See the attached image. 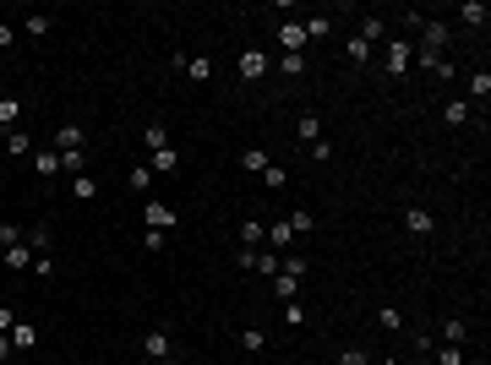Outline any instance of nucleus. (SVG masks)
<instances>
[{
    "label": "nucleus",
    "instance_id": "obj_1",
    "mask_svg": "<svg viewBox=\"0 0 491 365\" xmlns=\"http://www.w3.org/2000/svg\"><path fill=\"white\" fill-rule=\"evenodd\" d=\"M409 66H415V44L393 39V44H388V71H393V77H404Z\"/></svg>",
    "mask_w": 491,
    "mask_h": 365
},
{
    "label": "nucleus",
    "instance_id": "obj_2",
    "mask_svg": "<svg viewBox=\"0 0 491 365\" xmlns=\"http://www.w3.org/2000/svg\"><path fill=\"white\" fill-rule=\"evenodd\" d=\"M235 71H241V82H257L267 71V55H262V49H246L241 61H235Z\"/></svg>",
    "mask_w": 491,
    "mask_h": 365
},
{
    "label": "nucleus",
    "instance_id": "obj_3",
    "mask_svg": "<svg viewBox=\"0 0 491 365\" xmlns=\"http://www.w3.org/2000/svg\"><path fill=\"white\" fill-rule=\"evenodd\" d=\"M279 44H284V55H301V49H306V27H301V22H284V27H279Z\"/></svg>",
    "mask_w": 491,
    "mask_h": 365
},
{
    "label": "nucleus",
    "instance_id": "obj_4",
    "mask_svg": "<svg viewBox=\"0 0 491 365\" xmlns=\"http://www.w3.org/2000/svg\"><path fill=\"white\" fill-rule=\"evenodd\" d=\"M82 142H87V137H82V125H71V120L55 131V147H61V153H82Z\"/></svg>",
    "mask_w": 491,
    "mask_h": 365
},
{
    "label": "nucleus",
    "instance_id": "obj_5",
    "mask_svg": "<svg viewBox=\"0 0 491 365\" xmlns=\"http://www.w3.org/2000/svg\"><path fill=\"white\" fill-rule=\"evenodd\" d=\"M143 349H147V360H169V333H164V327H153V333L143 338Z\"/></svg>",
    "mask_w": 491,
    "mask_h": 365
},
{
    "label": "nucleus",
    "instance_id": "obj_6",
    "mask_svg": "<svg viewBox=\"0 0 491 365\" xmlns=\"http://www.w3.org/2000/svg\"><path fill=\"white\" fill-rule=\"evenodd\" d=\"M295 289H301V273H284V267H279V273H273V295H279V300H295Z\"/></svg>",
    "mask_w": 491,
    "mask_h": 365
},
{
    "label": "nucleus",
    "instance_id": "obj_7",
    "mask_svg": "<svg viewBox=\"0 0 491 365\" xmlns=\"http://www.w3.org/2000/svg\"><path fill=\"white\" fill-rule=\"evenodd\" d=\"M279 267H284V256H279V251H257V256H251V273H262V278H273Z\"/></svg>",
    "mask_w": 491,
    "mask_h": 365
},
{
    "label": "nucleus",
    "instance_id": "obj_8",
    "mask_svg": "<svg viewBox=\"0 0 491 365\" xmlns=\"http://www.w3.org/2000/svg\"><path fill=\"white\" fill-rule=\"evenodd\" d=\"M404 229H409V235H431L437 223H431V213H426V207H409V213H404Z\"/></svg>",
    "mask_w": 491,
    "mask_h": 365
},
{
    "label": "nucleus",
    "instance_id": "obj_9",
    "mask_svg": "<svg viewBox=\"0 0 491 365\" xmlns=\"http://www.w3.org/2000/svg\"><path fill=\"white\" fill-rule=\"evenodd\" d=\"M262 240H267V229H262L257 218H246V223H241V245H246V251H257Z\"/></svg>",
    "mask_w": 491,
    "mask_h": 365
},
{
    "label": "nucleus",
    "instance_id": "obj_10",
    "mask_svg": "<svg viewBox=\"0 0 491 365\" xmlns=\"http://www.w3.org/2000/svg\"><path fill=\"white\" fill-rule=\"evenodd\" d=\"M175 223V207H164V202H147V229H169Z\"/></svg>",
    "mask_w": 491,
    "mask_h": 365
},
{
    "label": "nucleus",
    "instance_id": "obj_11",
    "mask_svg": "<svg viewBox=\"0 0 491 365\" xmlns=\"http://www.w3.org/2000/svg\"><path fill=\"white\" fill-rule=\"evenodd\" d=\"M420 33H426V44H420V49H431V55H437V49L448 44V27H442V22H426Z\"/></svg>",
    "mask_w": 491,
    "mask_h": 365
},
{
    "label": "nucleus",
    "instance_id": "obj_12",
    "mask_svg": "<svg viewBox=\"0 0 491 365\" xmlns=\"http://www.w3.org/2000/svg\"><path fill=\"white\" fill-rule=\"evenodd\" d=\"M301 142H322V120H317V115H311V109H306V115H301Z\"/></svg>",
    "mask_w": 491,
    "mask_h": 365
},
{
    "label": "nucleus",
    "instance_id": "obj_13",
    "mask_svg": "<svg viewBox=\"0 0 491 365\" xmlns=\"http://www.w3.org/2000/svg\"><path fill=\"white\" fill-rule=\"evenodd\" d=\"M6 267H17V273H22V267H33V251H28V245H6Z\"/></svg>",
    "mask_w": 491,
    "mask_h": 365
},
{
    "label": "nucleus",
    "instance_id": "obj_14",
    "mask_svg": "<svg viewBox=\"0 0 491 365\" xmlns=\"http://www.w3.org/2000/svg\"><path fill=\"white\" fill-rule=\"evenodd\" d=\"M17 120H22V104H17V99H0V125H6V131H17Z\"/></svg>",
    "mask_w": 491,
    "mask_h": 365
},
{
    "label": "nucleus",
    "instance_id": "obj_15",
    "mask_svg": "<svg viewBox=\"0 0 491 365\" xmlns=\"http://www.w3.org/2000/svg\"><path fill=\"white\" fill-rule=\"evenodd\" d=\"M6 338H11V349H33V338H39V333H33L28 322H17L11 333H6Z\"/></svg>",
    "mask_w": 491,
    "mask_h": 365
},
{
    "label": "nucleus",
    "instance_id": "obj_16",
    "mask_svg": "<svg viewBox=\"0 0 491 365\" xmlns=\"http://www.w3.org/2000/svg\"><path fill=\"white\" fill-rule=\"evenodd\" d=\"M28 147H33V137H28V131H22V125H17V131H6V153H17V159H22V153H28Z\"/></svg>",
    "mask_w": 491,
    "mask_h": 365
},
{
    "label": "nucleus",
    "instance_id": "obj_17",
    "mask_svg": "<svg viewBox=\"0 0 491 365\" xmlns=\"http://www.w3.org/2000/svg\"><path fill=\"white\" fill-rule=\"evenodd\" d=\"M186 77H191V82H207V77H213V61L191 55V61H186Z\"/></svg>",
    "mask_w": 491,
    "mask_h": 365
},
{
    "label": "nucleus",
    "instance_id": "obj_18",
    "mask_svg": "<svg viewBox=\"0 0 491 365\" xmlns=\"http://www.w3.org/2000/svg\"><path fill=\"white\" fill-rule=\"evenodd\" d=\"M470 93H475L480 104L491 99V71H470Z\"/></svg>",
    "mask_w": 491,
    "mask_h": 365
},
{
    "label": "nucleus",
    "instance_id": "obj_19",
    "mask_svg": "<svg viewBox=\"0 0 491 365\" xmlns=\"http://www.w3.org/2000/svg\"><path fill=\"white\" fill-rule=\"evenodd\" d=\"M459 17L475 22V27H486V6H480V0H464V6H459Z\"/></svg>",
    "mask_w": 491,
    "mask_h": 365
},
{
    "label": "nucleus",
    "instance_id": "obj_20",
    "mask_svg": "<svg viewBox=\"0 0 491 365\" xmlns=\"http://www.w3.org/2000/svg\"><path fill=\"white\" fill-rule=\"evenodd\" d=\"M71 197H82V202H93V197H99V185H93V175H77V180H71Z\"/></svg>",
    "mask_w": 491,
    "mask_h": 365
},
{
    "label": "nucleus",
    "instance_id": "obj_21",
    "mask_svg": "<svg viewBox=\"0 0 491 365\" xmlns=\"http://www.w3.org/2000/svg\"><path fill=\"white\" fill-rule=\"evenodd\" d=\"M147 169H153V175H169V169H175V147H159V153H153V163H147Z\"/></svg>",
    "mask_w": 491,
    "mask_h": 365
},
{
    "label": "nucleus",
    "instance_id": "obj_22",
    "mask_svg": "<svg viewBox=\"0 0 491 365\" xmlns=\"http://www.w3.org/2000/svg\"><path fill=\"white\" fill-rule=\"evenodd\" d=\"M241 163L251 169V175H262V169H267V153H262V147H246V153H241Z\"/></svg>",
    "mask_w": 491,
    "mask_h": 365
},
{
    "label": "nucleus",
    "instance_id": "obj_23",
    "mask_svg": "<svg viewBox=\"0 0 491 365\" xmlns=\"http://www.w3.org/2000/svg\"><path fill=\"white\" fill-rule=\"evenodd\" d=\"M289 229H295V235H311V223H317V218H311V213H306V207H295V213H289Z\"/></svg>",
    "mask_w": 491,
    "mask_h": 365
},
{
    "label": "nucleus",
    "instance_id": "obj_24",
    "mask_svg": "<svg viewBox=\"0 0 491 365\" xmlns=\"http://www.w3.org/2000/svg\"><path fill=\"white\" fill-rule=\"evenodd\" d=\"M143 142L153 147V153H159V147H169V131H164V125L153 120V125H147V131H143Z\"/></svg>",
    "mask_w": 491,
    "mask_h": 365
},
{
    "label": "nucleus",
    "instance_id": "obj_25",
    "mask_svg": "<svg viewBox=\"0 0 491 365\" xmlns=\"http://www.w3.org/2000/svg\"><path fill=\"white\" fill-rule=\"evenodd\" d=\"M301 27H306V39H327V33H333V22H327V17H306Z\"/></svg>",
    "mask_w": 491,
    "mask_h": 365
},
{
    "label": "nucleus",
    "instance_id": "obj_26",
    "mask_svg": "<svg viewBox=\"0 0 491 365\" xmlns=\"http://www.w3.org/2000/svg\"><path fill=\"white\" fill-rule=\"evenodd\" d=\"M437 365H464V344H442L437 349Z\"/></svg>",
    "mask_w": 491,
    "mask_h": 365
},
{
    "label": "nucleus",
    "instance_id": "obj_27",
    "mask_svg": "<svg viewBox=\"0 0 491 365\" xmlns=\"http://www.w3.org/2000/svg\"><path fill=\"white\" fill-rule=\"evenodd\" d=\"M289 240H295L289 223H267V245H289Z\"/></svg>",
    "mask_w": 491,
    "mask_h": 365
},
{
    "label": "nucleus",
    "instance_id": "obj_28",
    "mask_svg": "<svg viewBox=\"0 0 491 365\" xmlns=\"http://www.w3.org/2000/svg\"><path fill=\"white\" fill-rule=\"evenodd\" d=\"M279 71H284V77H301V71H306V55H279Z\"/></svg>",
    "mask_w": 491,
    "mask_h": 365
},
{
    "label": "nucleus",
    "instance_id": "obj_29",
    "mask_svg": "<svg viewBox=\"0 0 491 365\" xmlns=\"http://www.w3.org/2000/svg\"><path fill=\"white\" fill-rule=\"evenodd\" d=\"M442 338H448V344H464V338H470V322H442Z\"/></svg>",
    "mask_w": 491,
    "mask_h": 365
},
{
    "label": "nucleus",
    "instance_id": "obj_30",
    "mask_svg": "<svg viewBox=\"0 0 491 365\" xmlns=\"http://www.w3.org/2000/svg\"><path fill=\"white\" fill-rule=\"evenodd\" d=\"M377 327H388V333H399V327H404V316H399L393 305H382V311H377Z\"/></svg>",
    "mask_w": 491,
    "mask_h": 365
},
{
    "label": "nucleus",
    "instance_id": "obj_31",
    "mask_svg": "<svg viewBox=\"0 0 491 365\" xmlns=\"http://www.w3.org/2000/svg\"><path fill=\"white\" fill-rule=\"evenodd\" d=\"M442 120H448V125H464V120H470V104H448V109H442Z\"/></svg>",
    "mask_w": 491,
    "mask_h": 365
},
{
    "label": "nucleus",
    "instance_id": "obj_32",
    "mask_svg": "<svg viewBox=\"0 0 491 365\" xmlns=\"http://www.w3.org/2000/svg\"><path fill=\"white\" fill-rule=\"evenodd\" d=\"M366 55H371V44L360 39V33H355V39H349V66H360V61H366Z\"/></svg>",
    "mask_w": 491,
    "mask_h": 365
},
{
    "label": "nucleus",
    "instance_id": "obj_33",
    "mask_svg": "<svg viewBox=\"0 0 491 365\" xmlns=\"http://www.w3.org/2000/svg\"><path fill=\"white\" fill-rule=\"evenodd\" d=\"M33 163H39V175H44V180H49V175L61 169V153H39V159H33Z\"/></svg>",
    "mask_w": 491,
    "mask_h": 365
},
{
    "label": "nucleus",
    "instance_id": "obj_34",
    "mask_svg": "<svg viewBox=\"0 0 491 365\" xmlns=\"http://www.w3.org/2000/svg\"><path fill=\"white\" fill-rule=\"evenodd\" d=\"M360 39H366V44L382 39V17H366V22H360Z\"/></svg>",
    "mask_w": 491,
    "mask_h": 365
},
{
    "label": "nucleus",
    "instance_id": "obj_35",
    "mask_svg": "<svg viewBox=\"0 0 491 365\" xmlns=\"http://www.w3.org/2000/svg\"><path fill=\"white\" fill-rule=\"evenodd\" d=\"M22 33H33V39H44V33H49V17H28V22H22Z\"/></svg>",
    "mask_w": 491,
    "mask_h": 365
},
{
    "label": "nucleus",
    "instance_id": "obj_36",
    "mask_svg": "<svg viewBox=\"0 0 491 365\" xmlns=\"http://www.w3.org/2000/svg\"><path fill=\"white\" fill-rule=\"evenodd\" d=\"M131 185H137V191H147V185H153V169H147V163H137V169H131Z\"/></svg>",
    "mask_w": 491,
    "mask_h": 365
},
{
    "label": "nucleus",
    "instance_id": "obj_37",
    "mask_svg": "<svg viewBox=\"0 0 491 365\" xmlns=\"http://www.w3.org/2000/svg\"><path fill=\"white\" fill-rule=\"evenodd\" d=\"M262 180H267V185H273V191H279V185H284V180H289V175H284V169H279V163H267V169H262Z\"/></svg>",
    "mask_w": 491,
    "mask_h": 365
},
{
    "label": "nucleus",
    "instance_id": "obj_38",
    "mask_svg": "<svg viewBox=\"0 0 491 365\" xmlns=\"http://www.w3.org/2000/svg\"><path fill=\"white\" fill-rule=\"evenodd\" d=\"M339 365H371V360H366V349H344V354H339Z\"/></svg>",
    "mask_w": 491,
    "mask_h": 365
},
{
    "label": "nucleus",
    "instance_id": "obj_39",
    "mask_svg": "<svg viewBox=\"0 0 491 365\" xmlns=\"http://www.w3.org/2000/svg\"><path fill=\"white\" fill-rule=\"evenodd\" d=\"M11 44H17V27H11V22H0V49H11Z\"/></svg>",
    "mask_w": 491,
    "mask_h": 365
},
{
    "label": "nucleus",
    "instance_id": "obj_40",
    "mask_svg": "<svg viewBox=\"0 0 491 365\" xmlns=\"http://www.w3.org/2000/svg\"><path fill=\"white\" fill-rule=\"evenodd\" d=\"M17 327V316H11V305H0V333H11Z\"/></svg>",
    "mask_w": 491,
    "mask_h": 365
},
{
    "label": "nucleus",
    "instance_id": "obj_41",
    "mask_svg": "<svg viewBox=\"0 0 491 365\" xmlns=\"http://www.w3.org/2000/svg\"><path fill=\"white\" fill-rule=\"evenodd\" d=\"M11 360V338H6V333H0V365Z\"/></svg>",
    "mask_w": 491,
    "mask_h": 365
},
{
    "label": "nucleus",
    "instance_id": "obj_42",
    "mask_svg": "<svg viewBox=\"0 0 491 365\" xmlns=\"http://www.w3.org/2000/svg\"><path fill=\"white\" fill-rule=\"evenodd\" d=\"M147 365H169V360H147Z\"/></svg>",
    "mask_w": 491,
    "mask_h": 365
},
{
    "label": "nucleus",
    "instance_id": "obj_43",
    "mask_svg": "<svg viewBox=\"0 0 491 365\" xmlns=\"http://www.w3.org/2000/svg\"><path fill=\"white\" fill-rule=\"evenodd\" d=\"M388 365H393V360H388Z\"/></svg>",
    "mask_w": 491,
    "mask_h": 365
}]
</instances>
